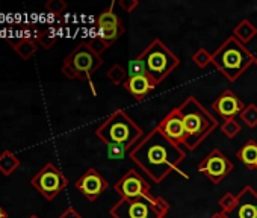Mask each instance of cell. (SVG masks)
I'll return each mask as SVG.
<instances>
[{
    "label": "cell",
    "mask_w": 257,
    "mask_h": 218,
    "mask_svg": "<svg viewBox=\"0 0 257 218\" xmlns=\"http://www.w3.org/2000/svg\"><path fill=\"white\" fill-rule=\"evenodd\" d=\"M132 159L155 183L164 182L173 171H179L185 161V150L168 140L158 128L150 131L131 152Z\"/></svg>",
    "instance_id": "1"
},
{
    "label": "cell",
    "mask_w": 257,
    "mask_h": 218,
    "mask_svg": "<svg viewBox=\"0 0 257 218\" xmlns=\"http://www.w3.org/2000/svg\"><path fill=\"white\" fill-rule=\"evenodd\" d=\"M177 109L185 125V147L188 150L198 149L203 141L219 126V122L195 97H188L180 106H177Z\"/></svg>",
    "instance_id": "2"
},
{
    "label": "cell",
    "mask_w": 257,
    "mask_h": 218,
    "mask_svg": "<svg viewBox=\"0 0 257 218\" xmlns=\"http://www.w3.org/2000/svg\"><path fill=\"white\" fill-rule=\"evenodd\" d=\"M95 135L106 146L118 144L131 152L140 140H143L144 131L134 119L128 117L127 113L116 109L97 128Z\"/></svg>",
    "instance_id": "3"
},
{
    "label": "cell",
    "mask_w": 257,
    "mask_h": 218,
    "mask_svg": "<svg viewBox=\"0 0 257 218\" xmlns=\"http://www.w3.org/2000/svg\"><path fill=\"white\" fill-rule=\"evenodd\" d=\"M255 56L230 35L215 52H212V65L230 82H236L252 64Z\"/></svg>",
    "instance_id": "4"
},
{
    "label": "cell",
    "mask_w": 257,
    "mask_h": 218,
    "mask_svg": "<svg viewBox=\"0 0 257 218\" xmlns=\"http://www.w3.org/2000/svg\"><path fill=\"white\" fill-rule=\"evenodd\" d=\"M168 212L170 203L150 192L137 198H119L109 209L112 218H165Z\"/></svg>",
    "instance_id": "5"
},
{
    "label": "cell",
    "mask_w": 257,
    "mask_h": 218,
    "mask_svg": "<svg viewBox=\"0 0 257 218\" xmlns=\"http://www.w3.org/2000/svg\"><path fill=\"white\" fill-rule=\"evenodd\" d=\"M103 65V58L88 41L77 44L64 59L61 71L68 79L88 80L91 83L92 74Z\"/></svg>",
    "instance_id": "6"
},
{
    "label": "cell",
    "mask_w": 257,
    "mask_h": 218,
    "mask_svg": "<svg viewBox=\"0 0 257 218\" xmlns=\"http://www.w3.org/2000/svg\"><path fill=\"white\" fill-rule=\"evenodd\" d=\"M140 56L144 61L147 74L158 85L162 83L180 64V59L161 40H153Z\"/></svg>",
    "instance_id": "7"
},
{
    "label": "cell",
    "mask_w": 257,
    "mask_h": 218,
    "mask_svg": "<svg viewBox=\"0 0 257 218\" xmlns=\"http://www.w3.org/2000/svg\"><path fill=\"white\" fill-rule=\"evenodd\" d=\"M97 29H98V35L92 41H88V43L91 44V47L98 55H101L107 47H110L125 32V29L122 26V22L119 20L118 14L112 8L104 10L98 16Z\"/></svg>",
    "instance_id": "8"
},
{
    "label": "cell",
    "mask_w": 257,
    "mask_h": 218,
    "mask_svg": "<svg viewBox=\"0 0 257 218\" xmlns=\"http://www.w3.org/2000/svg\"><path fill=\"white\" fill-rule=\"evenodd\" d=\"M31 185L46 198L53 200L56 198L68 185V179L64 176V173L52 162L46 164L32 179Z\"/></svg>",
    "instance_id": "9"
},
{
    "label": "cell",
    "mask_w": 257,
    "mask_h": 218,
    "mask_svg": "<svg viewBox=\"0 0 257 218\" xmlns=\"http://www.w3.org/2000/svg\"><path fill=\"white\" fill-rule=\"evenodd\" d=\"M198 171L204 174L213 185H218L222 182L234 168L233 162L219 150L213 149L200 164H198Z\"/></svg>",
    "instance_id": "10"
},
{
    "label": "cell",
    "mask_w": 257,
    "mask_h": 218,
    "mask_svg": "<svg viewBox=\"0 0 257 218\" xmlns=\"http://www.w3.org/2000/svg\"><path fill=\"white\" fill-rule=\"evenodd\" d=\"M113 189L119 194L121 198H137L149 194L152 191V186L137 170H128L113 185Z\"/></svg>",
    "instance_id": "11"
},
{
    "label": "cell",
    "mask_w": 257,
    "mask_h": 218,
    "mask_svg": "<svg viewBox=\"0 0 257 218\" xmlns=\"http://www.w3.org/2000/svg\"><path fill=\"white\" fill-rule=\"evenodd\" d=\"M76 189L80 191L86 200L94 201L97 200L109 186L107 180L95 170V168H88L74 183Z\"/></svg>",
    "instance_id": "12"
},
{
    "label": "cell",
    "mask_w": 257,
    "mask_h": 218,
    "mask_svg": "<svg viewBox=\"0 0 257 218\" xmlns=\"http://www.w3.org/2000/svg\"><path fill=\"white\" fill-rule=\"evenodd\" d=\"M227 218H257V191L246 185L236 194L234 207L225 213Z\"/></svg>",
    "instance_id": "13"
},
{
    "label": "cell",
    "mask_w": 257,
    "mask_h": 218,
    "mask_svg": "<svg viewBox=\"0 0 257 218\" xmlns=\"http://www.w3.org/2000/svg\"><path fill=\"white\" fill-rule=\"evenodd\" d=\"M212 109L222 120H228L236 119V116H239L245 109V104L231 89H224L212 101Z\"/></svg>",
    "instance_id": "14"
},
{
    "label": "cell",
    "mask_w": 257,
    "mask_h": 218,
    "mask_svg": "<svg viewBox=\"0 0 257 218\" xmlns=\"http://www.w3.org/2000/svg\"><path fill=\"white\" fill-rule=\"evenodd\" d=\"M156 128L173 143H176L179 146H185L186 131H185V125H183V120L180 117V113L177 107L171 109V111L159 122V125Z\"/></svg>",
    "instance_id": "15"
},
{
    "label": "cell",
    "mask_w": 257,
    "mask_h": 218,
    "mask_svg": "<svg viewBox=\"0 0 257 218\" xmlns=\"http://www.w3.org/2000/svg\"><path fill=\"white\" fill-rule=\"evenodd\" d=\"M122 86L135 100L140 101L146 98L158 86V83L149 74H144V76H137V77H127Z\"/></svg>",
    "instance_id": "16"
},
{
    "label": "cell",
    "mask_w": 257,
    "mask_h": 218,
    "mask_svg": "<svg viewBox=\"0 0 257 218\" xmlns=\"http://www.w3.org/2000/svg\"><path fill=\"white\" fill-rule=\"evenodd\" d=\"M11 44V47L14 49V52L23 59V61H29L38 50V46H37V41L29 38V37H25V38H20V40H10L8 41Z\"/></svg>",
    "instance_id": "17"
},
{
    "label": "cell",
    "mask_w": 257,
    "mask_h": 218,
    "mask_svg": "<svg viewBox=\"0 0 257 218\" xmlns=\"http://www.w3.org/2000/svg\"><path fill=\"white\" fill-rule=\"evenodd\" d=\"M237 41H240L243 46H246L249 41H252L255 37H257V28L255 25H252V22L243 19L242 22H239L234 29H233V34H231Z\"/></svg>",
    "instance_id": "18"
},
{
    "label": "cell",
    "mask_w": 257,
    "mask_h": 218,
    "mask_svg": "<svg viewBox=\"0 0 257 218\" xmlns=\"http://www.w3.org/2000/svg\"><path fill=\"white\" fill-rule=\"evenodd\" d=\"M236 158L246 167L254 168L257 167V143L254 140H248L237 152Z\"/></svg>",
    "instance_id": "19"
},
{
    "label": "cell",
    "mask_w": 257,
    "mask_h": 218,
    "mask_svg": "<svg viewBox=\"0 0 257 218\" xmlns=\"http://www.w3.org/2000/svg\"><path fill=\"white\" fill-rule=\"evenodd\" d=\"M20 167V158L11 150H4L0 153V173L4 176H11Z\"/></svg>",
    "instance_id": "20"
},
{
    "label": "cell",
    "mask_w": 257,
    "mask_h": 218,
    "mask_svg": "<svg viewBox=\"0 0 257 218\" xmlns=\"http://www.w3.org/2000/svg\"><path fill=\"white\" fill-rule=\"evenodd\" d=\"M128 74L127 71L119 65V64H113L107 71H106V79L112 83V85H124L127 80Z\"/></svg>",
    "instance_id": "21"
},
{
    "label": "cell",
    "mask_w": 257,
    "mask_h": 218,
    "mask_svg": "<svg viewBox=\"0 0 257 218\" xmlns=\"http://www.w3.org/2000/svg\"><path fill=\"white\" fill-rule=\"evenodd\" d=\"M239 119L240 122H243L245 126L248 128H255L257 126V106L254 103H249L245 106L243 111L239 114Z\"/></svg>",
    "instance_id": "22"
},
{
    "label": "cell",
    "mask_w": 257,
    "mask_h": 218,
    "mask_svg": "<svg viewBox=\"0 0 257 218\" xmlns=\"http://www.w3.org/2000/svg\"><path fill=\"white\" fill-rule=\"evenodd\" d=\"M240 131H242V126H240V123H239L236 119L222 120V123H221V132H222L227 138H230V140L236 138V137L240 134Z\"/></svg>",
    "instance_id": "23"
},
{
    "label": "cell",
    "mask_w": 257,
    "mask_h": 218,
    "mask_svg": "<svg viewBox=\"0 0 257 218\" xmlns=\"http://www.w3.org/2000/svg\"><path fill=\"white\" fill-rule=\"evenodd\" d=\"M35 41L38 43V44H41L46 50H49V49H52L53 47V44L58 41V37L50 31V29H44V31H38L37 32V35H35Z\"/></svg>",
    "instance_id": "24"
},
{
    "label": "cell",
    "mask_w": 257,
    "mask_h": 218,
    "mask_svg": "<svg viewBox=\"0 0 257 218\" xmlns=\"http://www.w3.org/2000/svg\"><path fill=\"white\" fill-rule=\"evenodd\" d=\"M192 62L198 67V68H206L209 64H212V53L207 49H198L194 55H192Z\"/></svg>",
    "instance_id": "25"
},
{
    "label": "cell",
    "mask_w": 257,
    "mask_h": 218,
    "mask_svg": "<svg viewBox=\"0 0 257 218\" xmlns=\"http://www.w3.org/2000/svg\"><path fill=\"white\" fill-rule=\"evenodd\" d=\"M127 74H128V77H137V76H144V74H147L144 61H143V58H141L140 55H138L135 59H132L131 62H128Z\"/></svg>",
    "instance_id": "26"
},
{
    "label": "cell",
    "mask_w": 257,
    "mask_h": 218,
    "mask_svg": "<svg viewBox=\"0 0 257 218\" xmlns=\"http://www.w3.org/2000/svg\"><path fill=\"white\" fill-rule=\"evenodd\" d=\"M236 204V195L231 194V192H225L219 200H218V206L221 207V212L227 213L230 212Z\"/></svg>",
    "instance_id": "27"
},
{
    "label": "cell",
    "mask_w": 257,
    "mask_h": 218,
    "mask_svg": "<svg viewBox=\"0 0 257 218\" xmlns=\"http://www.w3.org/2000/svg\"><path fill=\"white\" fill-rule=\"evenodd\" d=\"M44 8H46L50 14L59 16V14H62V13L67 10V4L64 2V0H49V2H46Z\"/></svg>",
    "instance_id": "28"
},
{
    "label": "cell",
    "mask_w": 257,
    "mask_h": 218,
    "mask_svg": "<svg viewBox=\"0 0 257 218\" xmlns=\"http://www.w3.org/2000/svg\"><path fill=\"white\" fill-rule=\"evenodd\" d=\"M107 147V158L109 159H122L125 156V153L128 152L125 147L118 146V144H109Z\"/></svg>",
    "instance_id": "29"
},
{
    "label": "cell",
    "mask_w": 257,
    "mask_h": 218,
    "mask_svg": "<svg viewBox=\"0 0 257 218\" xmlns=\"http://www.w3.org/2000/svg\"><path fill=\"white\" fill-rule=\"evenodd\" d=\"M118 5L122 8V11H125V13H134L137 8H138V5H140V2L138 0H121V2H118Z\"/></svg>",
    "instance_id": "30"
},
{
    "label": "cell",
    "mask_w": 257,
    "mask_h": 218,
    "mask_svg": "<svg viewBox=\"0 0 257 218\" xmlns=\"http://www.w3.org/2000/svg\"><path fill=\"white\" fill-rule=\"evenodd\" d=\"M59 218H83V216H82L74 207L70 206V207H67V209L59 215Z\"/></svg>",
    "instance_id": "31"
},
{
    "label": "cell",
    "mask_w": 257,
    "mask_h": 218,
    "mask_svg": "<svg viewBox=\"0 0 257 218\" xmlns=\"http://www.w3.org/2000/svg\"><path fill=\"white\" fill-rule=\"evenodd\" d=\"M0 218H8V212L0 206Z\"/></svg>",
    "instance_id": "32"
},
{
    "label": "cell",
    "mask_w": 257,
    "mask_h": 218,
    "mask_svg": "<svg viewBox=\"0 0 257 218\" xmlns=\"http://www.w3.org/2000/svg\"><path fill=\"white\" fill-rule=\"evenodd\" d=\"M254 65L257 67V55H255V59H254Z\"/></svg>",
    "instance_id": "33"
},
{
    "label": "cell",
    "mask_w": 257,
    "mask_h": 218,
    "mask_svg": "<svg viewBox=\"0 0 257 218\" xmlns=\"http://www.w3.org/2000/svg\"><path fill=\"white\" fill-rule=\"evenodd\" d=\"M29 218H38V216H37V215H31Z\"/></svg>",
    "instance_id": "34"
},
{
    "label": "cell",
    "mask_w": 257,
    "mask_h": 218,
    "mask_svg": "<svg viewBox=\"0 0 257 218\" xmlns=\"http://www.w3.org/2000/svg\"><path fill=\"white\" fill-rule=\"evenodd\" d=\"M255 170H257V167H255Z\"/></svg>",
    "instance_id": "35"
}]
</instances>
